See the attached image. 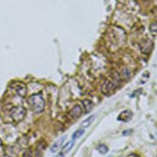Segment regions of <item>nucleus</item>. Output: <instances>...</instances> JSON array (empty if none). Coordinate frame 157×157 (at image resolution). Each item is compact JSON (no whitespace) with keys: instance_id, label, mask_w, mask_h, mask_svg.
<instances>
[{"instance_id":"7ed1b4c3","label":"nucleus","mask_w":157,"mask_h":157,"mask_svg":"<svg viewBox=\"0 0 157 157\" xmlns=\"http://www.w3.org/2000/svg\"><path fill=\"white\" fill-rule=\"evenodd\" d=\"M116 86L117 85L115 82L107 80L102 83L101 86V92L105 96H110L114 92Z\"/></svg>"},{"instance_id":"f03ea898","label":"nucleus","mask_w":157,"mask_h":157,"mask_svg":"<svg viewBox=\"0 0 157 157\" xmlns=\"http://www.w3.org/2000/svg\"><path fill=\"white\" fill-rule=\"evenodd\" d=\"M25 113V109L22 107H15L11 110L10 115L13 121L19 122L24 118Z\"/></svg>"},{"instance_id":"20e7f679","label":"nucleus","mask_w":157,"mask_h":157,"mask_svg":"<svg viewBox=\"0 0 157 157\" xmlns=\"http://www.w3.org/2000/svg\"><path fill=\"white\" fill-rule=\"evenodd\" d=\"M153 47V43L150 39L144 40L140 44V50L142 53L144 54H148L152 50Z\"/></svg>"},{"instance_id":"423d86ee","label":"nucleus","mask_w":157,"mask_h":157,"mask_svg":"<svg viewBox=\"0 0 157 157\" xmlns=\"http://www.w3.org/2000/svg\"><path fill=\"white\" fill-rule=\"evenodd\" d=\"M83 110L79 105H74L69 111V114L73 119H77L82 114Z\"/></svg>"},{"instance_id":"2eb2a0df","label":"nucleus","mask_w":157,"mask_h":157,"mask_svg":"<svg viewBox=\"0 0 157 157\" xmlns=\"http://www.w3.org/2000/svg\"><path fill=\"white\" fill-rule=\"evenodd\" d=\"M125 157H140L138 155H136L135 153H131V154H129L128 155L126 156Z\"/></svg>"},{"instance_id":"1a4fd4ad","label":"nucleus","mask_w":157,"mask_h":157,"mask_svg":"<svg viewBox=\"0 0 157 157\" xmlns=\"http://www.w3.org/2000/svg\"><path fill=\"white\" fill-rule=\"evenodd\" d=\"M95 119V115H92L90 117H88L87 118H86L85 120H84L80 124V126L82 127V128L83 129H85L88 128L94 121Z\"/></svg>"},{"instance_id":"dca6fc26","label":"nucleus","mask_w":157,"mask_h":157,"mask_svg":"<svg viewBox=\"0 0 157 157\" xmlns=\"http://www.w3.org/2000/svg\"><path fill=\"white\" fill-rule=\"evenodd\" d=\"M23 157H32V155L29 152H26Z\"/></svg>"},{"instance_id":"ddd939ff","label":"nucleus","mask_w":157,"mask_h":157,"mask_svg":"<svg viewBox=\"0 0 157 157\" xmlns=\"http://www.w3.org/2000/svg\"><path fill=\"white\" fill-rule=\"evenodd\" d=\"M122 76L124 80H128L130 77V71L128 69H124L122 71Z\"/></svg>"},{"instance_id":"f8f14e48","label":"nucleus","mask_w":157,"mask_h":157,"mask_svg":"<svg viewBox=\"0 0 157 157\" xmlns=\"http://www.w3.org/2000/svg\"><path fill=\"white\" fill-rule=\"evenodd\" d=\"M96 149L97 150L101 153V154H102V155H105L106 154L108 151H109V148L108 147L104 145V144H99L96 147Z\"/></svg>"},{"instance_id":"4468645a","label":"nucleus","mask_w":157,"mask_h":157,"mask_svg":"<svg viewBox=\"0 0 157 157\" xmlns=\"http://www.w3.org/2000/svg\"><path fill=\"white\" fill-rule=\"evenodd\" d=\"M150 30L152 33L157 32V22H154L150 26Z\"/></svg>"},{"instance_id":"9b49d317","label":"nucleus","mask_w":157,"mask_h":157,"mask_svg":"<svg viewBox=\"0 0 157 157\" xmlns=\"http://www.w3.org/2000/svg\"><path fill=\"white\" fill-rule=\"evenodd\" d=\"M84 133H85V130L83 128H81V129H79L77 130L72 134V140H77V139H79L81 136H82L83 135Z\"/></svg>"},{"instance_id":"9d476101","label":"nucleus","mask_w":157,"mask_h":157,"mask_svg":"<svg viewBox=\"0 0 157 157\" xmlns=\"http://www.w3.org/2000/svg\"><path fill=\"white\" fill-rule=\"evenodd\" d=\"M82 105L85 110V113H88L93 107V104L91 101L89 99H84L82 101Z\"/></svg>"},{"instance_id":"6e6552de","label":"nucleus","mask_w":157,"mask_h":157,"mask_svg":"<svg viewBox=\"0 0 157 157\" xmlns=\"http://www.w3.org/2000/svg\"><path fill=\"white\" fill-rule=\"evenodd\" d=\"M66 138V136H63L61 137H60L59 139H58L51 147L50 148V151L52 153H55L63 145L65 139Z\"/></svg>"},{"instance_id":"f257e3e1","label":"nucleus","mask_w":157,"mask_h":157,"mask_svg":"<svg viewBox=\"0 0 157 157\" xmlns=\"http://www.w3.org/2000/svg\"><path fill=\"white\" fill-rule=\"evenodd\" d=\"M28 103L31 109L36 113H40L44 110L45 100L39 93L31 95L28 99Z\"/></svg>"},{"instance_id":"39448f33","label":"nucleus","mask_w":157,"mask_h":157,"mask_svg":"<svg viewBox=\"0 0 157 157\" xmlns=\"http://www.w3.org/2000/svg\"><path fill=\"white\" fill-rule=\"evenodd\" d=\"M133 117V113L131 110H123L118 115L117 119L123 122H128Z\"/></svg>"},{"instance_id":"0eeeda50","label":"nucleus","mask_w":157,"mask_h":157,"mask_svg":"<svg viewBox=\"0 0 157 157\" xmlns=\"http://www.w3.org/2000/svg\"><path fill=\"white\" fill-rule=\"evenodd\" d=\"M74 140H69L67 142L62 148L61 151L59 152V153L57 157H64L65 155L67 153L74 147Z\"/></svg>"}]
</instances>
